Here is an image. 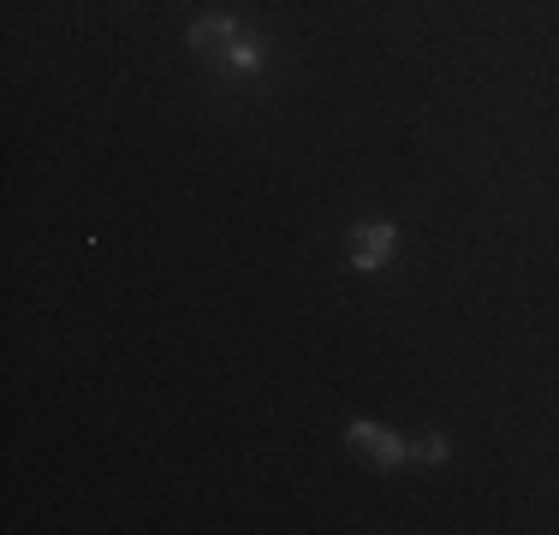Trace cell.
I'll list each match as a JSON object with an SVG mask.
<instances>
[{"label":"cell","mask_w":559,"mask_h":535,"mask_svg":"<svg viewBox=\"0 0 559 535\" xmlns=\"http://www.w3.org/2000/svg\"><path fill=\"white\" fill-rule=\"evenodd\" d=\"M345 440H352L364 459H376L381 471H399V464L411 459V447L393 435V428H381V423H369V417H357V423H345Z\"/></svg>","instance_id":"obj_1"},{"label":"cell","mask_w":559,"mask_h":535,"mask_svg":"<svg viewBox=\"0 0 559 535\" xmlns=\"http://www.w3.org/2000/svg\"><path fill=\"white\" fill-rule=\"evenodd\" d=\"M399 245V226L393 221H357L352 226V268L357 274H376V268H388Z\"/></svg>","instance_id":"obj_2"},{"label":"cell","mask_w":559,"mask_h":535,"mask_svg":"<svg viewBox=\"0 0 559 535\" xmlns=\"http://www.w3.org/2000/svg\"><path fill=\"white\" fill-rule=\"evenodd\" d=\"M238 31H245V24H238L233 12H203V19H191V31H185V48H197L209 66H215Z\"/></svg>","instance_id":"obj_3"},{"label":"cell","mask_w":559,"mask_h":535,"mask_svg":"<svg viewBox=\"0 0 559 535\" xmlns=\"http://www.w3.org/2000/svg\"><path fill=\"white\" fill-rule=\"evenodd\" d=\"M215 66H221V72H262V66H269V43H262L257 31H238Z\"/></svg>","instance_id":"obj_4"},{"label":"cell","mask_w":559,"mask_h":535,"mask_svg":"<svg viewBox=\"0 0 559 535\" xmlns=\"http://www.w3.org/2000/svg\"><path fill=\"white\" fill-rule=\"evenodd\" d=\"M411 459H423V464H441V459H447V435H423L417 447H411Z\"/></svg>","instance_id":"obj_5"}]
</instances>
